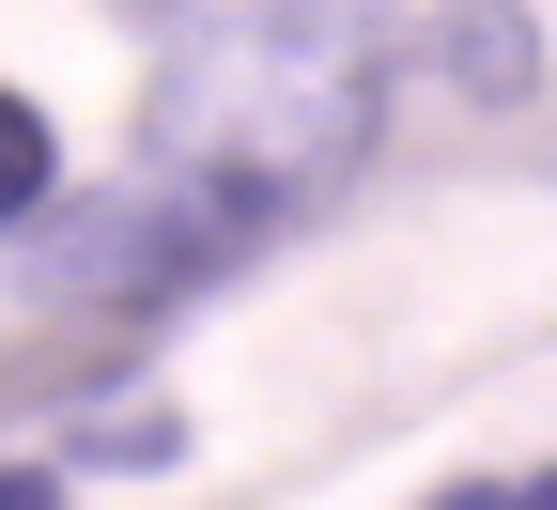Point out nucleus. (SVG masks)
Returning <instances> with one entry per match:
<instances>
[{
	"label": "nucleus",
	"instance_id": "nucleus-1",
	"mask_svg": "<svg viewBox=\"0 0 557 510\" xmlns=\"http://www.w3.org/2000/svg\"><path fill=\"white\" fill-rule=\"evenodd\" d=\"M310 216V171H248V156H186V171H139L109 201H78L47 233V295L78 310H171L201 278H233L248 248H278Z\"/></svg>",
	"mask_w": 557,
	"mask_h": 510
},
{
	"label": "nucleus",
	"instance_id": "nucleus-2",
	"mask_svg": "<svg viewBox=\"0 0 557 510\" xmlns=\"http://www.w3.org/2000/svg\"><path fill=\"white\" fill-rule=\"evenodd\" d=\"M47 171H62V139H47V109H32V94H0V233H16V216L47 201Z\"/></svg>",
	"mask_w": 557,
	"mask_h": 510
},
{
	"label": "nucleus",
	"instance_id": "nucleus-3",
	"mask_svg": "<svg viewBox=\"0 0 557 510\" xmlns=\"http://www.w3.org/2000/svg\"><path fill=\"white\" fill-rule=\"evenodd\" d=\"M0 510H62V480L47 464H0Z\"/></svg>",
	"mask_w": 557,
	"mask_h": 510
},
{
	"label": "nucleus",
	"instance_id": "nucleus-4",
	"mask_svg": "<svg viewBox=\"0 0 557 510\" xmlns=\"http://www.w3.org/2000/svg\"><path fill=\"white\" fill-rule=\"evenodd\" d=\"M434 510H496V480H449V495H434Z\"/></svg>",
	"mask_w": 557,
	"mask_h": 510
},
{
	"label": "nucleus",
	"instance_id": "nucleus-5",
	"mask_svg": "<svg viewBox=\"0 0 557 510\" xmlns=\"http://www.w3.org/2000/svg\"><path fill=\"white\" fill-rule=\"evenodd\" d=\"M496 510H557V464H542V480H527V495H496Z\"/></svg>",
	"mask_w": 557,
	"mask_h": 510
}]
</instances>
